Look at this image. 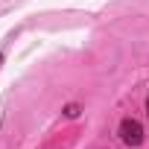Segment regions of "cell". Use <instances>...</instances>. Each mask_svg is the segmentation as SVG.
<instances>
[{"label":"cell","instance_id":"6da1fadb","mask_svg":"<svg viewBox=\"0 0 149 149\" xmlns=\"http://www.w3.org/2000/svg\"><path fill=\"white\" fill-rule=\"evenodd\" d=\"M120 140H123L126 146H140V143H143V126H140L137 120L126 117V120L120 123Z\"/></svg>","mask_w":149,"mask_h":149},{"label":"cell","instance_id":"7a4b0ae2","mask_svg":"<svg viewBox=\"0 0 149 149\" xmlns=\"http://www.w3.org/2000/svg\"><path fill=\"white\" fill-rule=\"evenodd\" d=\"M146 111H149V100H146Z\"/></svg>","mask_w":149,"mask_h":149}]
</instances>
